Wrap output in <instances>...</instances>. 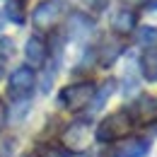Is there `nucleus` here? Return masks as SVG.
<instances>
[{"instance_id": "20e7f679", "label": "nucleus", "mask_w": 157, "mask_h": 157, "mask_svg": "<svg viewBox=\"0 0 157 157\" xmlns=\"http://www.w3.org/2000/svg\"><path fill=\"white\" fill-rule=\"evenodd\" d=\"M65 15V2L63 0H41L32 10V24L36 29H53Z\"/></svg>"}, {"instance_id": "a211bd4d", "label": "nucleus", "mask_w": 157, "mask_h": 157, "mask_svg": "<svg viewBox=\"0 0 157 157\" xmlns=\"http://www.w3.org/2000/svg\"><path fill=\"white\" fill-rule=\"evenodd\" d=\"M106 5H109V0H90V7H92L94 12H104Z\"/></svg>"}, {"instance_id": "ddd939ff", "label": "nucleus", "mask_w": 157, "mask_h": 157, "mask_svg": "<svg viewBox=\"0 0 157 157\" xmlns=\"http://www.w3.org/2000/svg\"><path fill=\"white\" fill-rule=\"evenodd\" d=\"M114 92H116V80L109 78L106 82H104V85H101V87H99V92L94 94V97H92V101H90V104H92V111H99V109L104 106V101L111 97Z\"/></svg>"}, {"instance_id": "4be33fe9", "label": "nucleus", "mask_w": 157, "mask_h": 157, "mask_svg": "<svg viewBox=\"0 0 157 157\" xmlns=\"http://www.w3.org/2000/svg\"><path fill=\"white\" fill-rule=\"evenodd\" d=\"M20 157H32V155H20Z\"/></svg>"}, {"instance_id": "6ab92c4d", "label": "nucleus", "mask_w": 157, "mask_h": 157, "mask_svg": "<svg viewBox=\"0 0 157 157\" xmlns=\"http://www.w3.org/2000/svg\"><path fill=\"white\" fill-rule=\"evenodd\" d=\"M5 123H7V106H5V101L0 99V131L5 128Z\"/></svg>"}, {"instance_id": "412c9836", "label": "nucleus", "mask_w": 157, "mask_h": 157, "mask_svg": "<svg viewBox=\"0 0 157 157\" xmlns=\"http://www.w3.org/2000/svg\"><path fill=\"white\" fill-rule=\"evenodd\" d=\"M123 2H128V5H143L145 0H123Z\"/></svg>"}, {"instance_id": "f3484780", "label": "nucleus", "mask_w": 157, "mask_h": 157, "mask_svg": "<svg viewBox=\"0 0 157 157\" xmlns=\"http://www.w3.org/2000/svg\"><path fill=\"white\" fill-rule=\"evenodd\" d=\"M39 157H70V152H65L63 147H56V145H44L39 150Z\"/></svg>"}, {"instance_id": "aec40b11", "label": "nucleus", "mask_w": 157, "mask_h": 157, "mask_svg": "<svg viewBox=\"0 0 157 157\" xmlns=\"http://www.w3.org/2000/svg\"><path fill=\"white\" fill-rule=\"evenodd\" d=\"M145 5H147V10L157 12V0H145Z\"/></svg>"}, {"instance_id": "7ed1b4c3", "label": "nucleus", "mask_w": 157, "mask_h": 157, "mask_svg": "<svg viewBox=\"0 0 157 157\" xmlns=\"http://www.w3.org/2000/svg\"><path fill=\"white\" fill-rule=\"evenodd\" d=\"M34 82H36V75L29 65H20L12 70V75L7 80V97L12 101H24V99L32 97L34 92Z\"/></svg>"}, {"instance_id": "f8f14e48", "label": "nucleus", "mask_w": 157, "mask_h": 157, "mask_svg": "<svg viewBox=\"0 0 157 157\" xmlns=\"http://www.w3.org/2000/svg\"><path fill=\"white\" fill-rule=\"evenodd\" d=\"M140 73L147 82L157 80V46L155 48H145V53L140 56Z\"/></svg>"}, {"instance_id": "9d476101", "label": "nucleus", "mask_w": 157, "mask_h": 157, "mask_svg": "<svg viewBox=\"0 0 157 157\" xmlns=\"http://www.w3.org/2000/svg\"><path fill=\"white\" fill-rule=\"evenodd\" d=\"M136 22H138L136 10H131V7H118L116 12L111 15V29H114L116 34H121V36H126V34L136 32Z\"/></svg>"}, {"instance_id": "dca6fc26", "label": "nucleus", "mask_w": 157, "mask_h": 157, "mask_svg": "<svg viewBox=\"0 0 157 157\" xmlns=\"http://www.w3.org/2000/svg\"><path fill=\"white\" fill-rule=\"evenodd\" d=\"M12 56H15V41L10 39V36H2L0 39V58L7 60V58H12Z\"/></svg>"}, {"instance_id": "0eeeda50", "label": "nucleus", "mask_w": 157, "mask_h": 157, "mask_svg": "<svg viewBox=\"0 0 157 157\" xmlns=\"http://www.w3.org/2000/svg\"><path fill=\"white\" fill-rule=\"evenodd\" d=\"M150 152V140L145 138H123L111 147L109 157H145Z\"/></svg>"}, {"instance_id": "9b49d317", "label": "nucleus", "mask_w": 157, "mask_h": 157, "mask_svg": "<svg viewBox=\"0 0 157 157\" xmlns=\"http://www.w3.org/2000/svg\"><path fill=\"white\" fill-rule=\"evenodd\" d=\"M121 53H123V44H121L118 39H104L101 46L97 48V63L104 65V68H109Z\"/></svg>"}, {"instance_id": "4468645a", "label": "nucleus", "mask_w": 157, "mask_h": 157, "mask_svg": "<svg viewBox=\"0 0 157 157\" xmlns=\"http://www.w3.org/2000/svg\"><path fill=\"white\" fill-rule=\"evenodd\" d=\"M136 41L140 46H145V48H155L157 46V27H140L136 32Z\"/></svg>"}, {"instance_id": "f03ea898", "label": "nucleus", "mask_w": 157, "mask_h": 157, "mask_svg": "<svg viewBox=\"0 0 157 157\" xmlns=\"http://www.w3.org/2000/svg\"><path fill=\"white\" fill-rule=\"evenodd\" d=\"M94 85L90 82V80H85V82H75V85H68V87H63L58 94V104L63 109H68V111H82L92 97H94Z\"/></svg>"}, {"instance_id": "f257e3e1", "label": "nucleus", "mask_w": 157, "mask_h": 157, "mask_svg": "<svg viewBox=\"0 0 157 157\" xmlns=\"http://www.w3.org/2000/svg\"><path fill=\"white\" fill-rule=\"evenodd\" d=\"M131 128H133V121H131L126 109H121L116 114H109L106 118H101L94 136H97L99 143H116V140H123L128 136Z\"/></svg>"}, {"instance_id": "423d86ee", "label": "nucleus", "mask_w": 157, "mask_h": 157, "mask_svg": "<svg viewBox=\"0 0 157 157\" xmlns=\"http://www.w3.org/2000/svg\"><path fill=\"white\" fill-rule=\"evenodd\" d=\"M126 111H128V116H131L133 123L147 128V126L157 123V97H152V94H140V97H136V101Z\"/></svg>"}, {"instance_id": "6e6552de", "label": "nucleus", "mask_w": 157, "mask_h": 157, "mask_svg": "<svg viewBox=\"0 0 157 157\" xmlns=\"http://www.w3.org/2000/svg\"><path fill=\"white\" fill-rule=\"evenodd\" d=\"M94 34V22L90 20L85 12H73L70 20H68V39L70 41H87L90 36Z\"/></svg>"}, {"instance_id": "2eb2a0df", "label": "nucleus", "mask_w": 157, "mask_h": 157, "mask_svg": "<svg viewBox=\"0 0 157 157\" xmlns=\"http://www.w3.org/2000/svg\"><path fill=\"white\" fill-rule=\"evenodd\" d=\"M5 15H7V20H12L15 24H22L24 22V0H7Z\"/></svg>"}, {"instance_id": "39448f33", "label": "nucleus", "mask_w": 157, "mask_h": 157, "mask_svg": "<svg viewBox=\"0 0 157 157\" xmlns=\"http://www.w3.org/2000/svg\"><path fill=\"white\" fill-rule=\"evenodd\" d=\"M60 140H63V150L65 152H82V150H87L90 147V121L78 118V121L68 123Z\"/></svg>"}, {"instance_id": "1a4fd4ad", "label": "nucleus", "mask_w": 157, "mask_h": 157, "mask_svg": "<svg viewBox=\"0 0 157 157\" xmlns=\"http://www.w3.org/2000/svg\"><path fill=\"white\" fill-rule=\"evenodd\" d=\"M24 58L32 65V70H34V68H41V65L48 60V44L44 39H39V36H29L27 44H24Z\"/></svg>"}]
</instances>
